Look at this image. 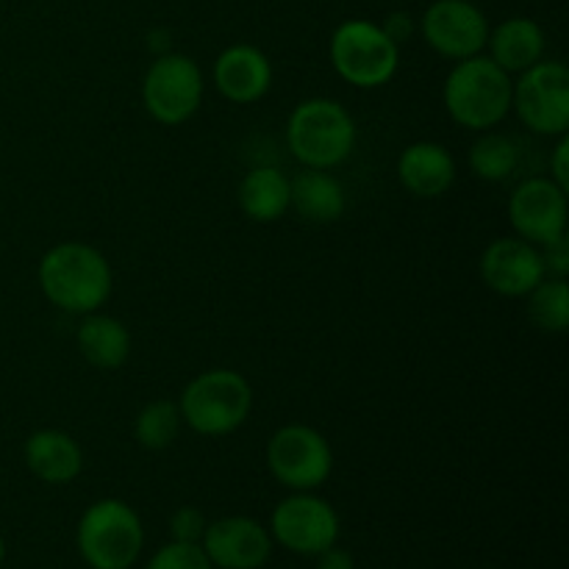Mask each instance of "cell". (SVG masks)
<instances>
[{"label":"cell","mask_w":569,"mask_h":569,"mask_svg":"<svg viewBox=\"0 0 569 569\" xmlns=\"http://www.w3.org/2000/svg\"><path fill=\"white\" fill-rule=\"evenodd\" d=\"M37 281L44 298L67 315H92L111 298L109 259L87 242H59L39 259Z\"/></svg>","instance_id":"obj_1"},{"label":"cell","mask_w":569,"mask_h":569,"mask_svg":"<svg viewBox=\"0 0 569 569\" xmlns=\"http://www.w3.org/2000/svg\"><path fill=\"white\" fill-rule=\"evenodd\" d=\"M511 87L515 81L509 72L495 64L489 56H470L456 61L445 78V109L450 120L467 131H489L500 126L511 111Z\"/></svg>","instance_id":"obj_2"},{"label":"cell","mask_w":569,"mask_h":569,"mask_svg":"<svg viewBox=\"0 0 569 569\" xmlns=\"http://www.w3.org/2000/svg\"><path fill=\"white\" fill-rule=\"evenodd\" d=\"M287 144L309 170H331L353 153L356 122L337 100L309 98L289 114Z\"/></svg>","instance_id":"obj_3"},{"label":"cell","mask_w":569,"mask_h":569,"mask_svg":"<svg viewBox=\"0 0 569 569\" xmlns=\"http://www.w3.org/2000/svg\"><path fill=\"white\" fill-rule=\"evenodd\" d=\"M181 420L200 437H228L248 420L253 409V389L237 370H206L183 387Z\"/></svg>","instance_id":"obj_4"},{"label":"cell","mask_w":569,"mask_h":569,"mask_svg":"<svg viewBox=\"0 0 569 569\" xmlns=\"http://www.w3.org/2000/svg\"><path fill=\"white\" fill-rule=\"evenodd\" d=\"M144 545L142 520L122 500H98L78 522V550L92 569H128Z\"/></svg>","instance_id":"obj_5"},{"label":"cell","mask_w":569,"mask_h":569,"mask_svg":"<svg viewBox=\"0 0 569 569\" xmlns=\"http://www.w3.org/2000/svg\"><path fill=\"white\" fill-rule=\"evenodd\" d=\"M328 53L337 76L359 89L383 87L392 81L400 64L398 44L370 20H345L337 26Z\"/></svg>","instance_id":"obj_6"},{"label":"cell","mask_w":569,"mask_h":569,"mask_svg":"<svg viewBox=\"0 0 569 569\" xmlns=\"http://www.w3.org/2000/svg\"><path fill=\"white\" fill-rule=\"evenodd\" d=\"M511 109L539 137H565L569 128V70L561 61H537L517 72Z\"/></svg>","instance_id":"obj_7"},{"label":"cell","mask_w":569,"mask_h":569,"mask_svg":"<svg viewBox=\"0 0 569 569\" xmlns=\"http://www.w3.org/2000/svg\"><path fill=\"white\" fill-rule=\"evenodd\" d=\"M142 103L161 126H181L203 103V72L183 53L156 56L142 78Z\"/></svg>","instance_id":"obj_8"},{"label":"cell","mask_w":569,"mask_h":569,"mask_svg":"<svg viewBox=\"0 0 569 569\" xmlns=\"http://www.w3.org/2000/svg\"><path fill=\"white\" fill-rule=\"evenodd\" d=\"M267 467L281 487L311 492L331 478V445L317 428L292 422L278 428L267 442Z\"/></svg>","instance_id":"obj_9"},{"label":"cell","mask_w":569,"mask_h":569,"mask_svg":"<svg viewBox=\"0 0 569 569\" xmlns=\"http://www.w3.org/2000/svg\"><path fill=\"white\" fill-rule=\"evenodd\" d=\"M272 539L300 556H317L337 545L339 517L328 500L309 492H295L272 511Z\"/></svg>","instance_id":"obj_10"},{"label":"cell","mask_w":569,"mask_h":569,"mask_svg":"<svg viewBox=\"0 0 569 569\" xmlns=\"http://www.w3.org/2000/svg\"><path fill=\"white\" fill-rule=\"evenodd\" d=\"M428 48L445 59H470L483 53L489 37L487 14L472 0H433L420 20Z\"/></svg>","instance_id":"obj_11"},{"label":"cell","mask_w":569,"mask_h":569,"mask_svg":"<svg viewBox=\"0 0 569 569\" xmlns=\"http://www.w3.org/2000/svg\"><path fill=\"white\" fill-rule=\"evenodd\" d=\"M509 222L517 237L537 248L553 242L567 233V189L553 178H526L509 198Z\"/></svg>","instance_id":"obj_12"},{"label":"cell","mask_w":569,"mask_h":569,"mask_svg":"<svg viewBox=\"0 0 569 569\" xmlns=\"http://www.w3.org/2000/svg\"><path fill=\"white\" fill-rule=\"evenodd\" d=\"M478 267L483 283L503 298H526L548 276L537 244L520 237H500L489 242Z\"/></svg>","instance_id":"obj_13"},{"label":"cell","mask_w":569,"mask_h":569,"mask_svg":"<svg viewBox=\"0 0 569 569\" xmlns=\"http://www.w3.org/2000/svg\"><path fill=\"white\" fill-rule=\"evenodd\" d=\"M200 548L220 569H259L270 559L272 539L267 528L250 517H222L206 526Z\"/></svg>","instance_id":"obj_14"},{"label":"cell","mask_w":569,"mask_h":569,"mask_svg":"<svg viewBox=\"0 0 569 569\" xmlns=\"http://www.w3.org/2000/svg\"><path fill=\"white\" fill-rule=\"evenodd\" d=\"M214 87L231 103H256L272 87L270 59L253 44H231L214 61Z\"/></svg>","instance_id":"obj_15"},{"label":"cell","mask_w":569,"mask_h":569,"mask_svg":"<svg viewBox=\"0 0 569 569\" xmlns=\"http://www.w3.org/2000/svg\"><path fill=\"white\" fill-rule=\"evenodd\" d=\"M398 178L406 192L415 198H442L456 181V159L445 144L415 142L400 153Z\"/></svg>","instance_id":"obj_16"},{"label":"cell","mask_w":569,"mask_h":569,"mask_svg":"<svg viewBox=\"0 0 569 569\" xmlns=\"http://www.w3.org/2000/svg\"><path fill=\"white\" fill-rule=\"evenodd\" d=\"M26 465L42 483L61 487L81 476L83 453L70 433L42 428L26 439Z\"/></svg>","instance_id":"obj_17"},{"label":"cell","mask_w":569,"mask_h":569,"mask_svg":"<svg viewBox=\"0 0 569 569\" xmlns=\"http://www.w3.org/2000/svg\"><path fill=\"white\" fill-rule=\"evenodd\" d=\"M487 48L489 59L511 76L542 61L545 31L531 17H509L500 26L489 28Z\"/></svg>","instance_id":"obj_18"},{"label":"cell","mask_w":569,"mask_h":569,"mask_svg":"<svg viewBox=\"0 0 569 569\" xmlns=\"http://www.w3.org/2000/svg\"><path fill=\"white\" fill-rule=\"evenodd\" d=\"M345 187L328 170H309L289 181V209L298 211L306 222L331 226L345 214Z\"/></svg>","instance_id":"obj_19"},{"label":"cell","mask_w":569,"mask_h":569,"mask_svg":"<svg viewBox=\"0 0 569 569\" xmlns=\"http://www.w3.org/2000/svg\"><path fill=\"white\" fill-rule=\"evenodd\" d=\"M78 350L98 370H120L131 356V333L111 315H83L78 328Z\"/></svg>","instance_id":"obj_20"},{"label":"cell","mask_w":569,"mask_h":569,"mask_svg":"<svg viewBox=\"0 0 569 569\" xmlns=\"http://www.w3.org/2000/svg\"><path fill=\"white\" fill-rule=\"evenodd\" d=\"M239 209L253 222H276L289 211V178L276 167H253L239 183Z\"/></svg>","instance_id":"obj_21"},{"label":"cell","mask_w":569,"mask_h":569,"mask_svg":"<svg viewBox=\"0 0 569 569\" xmlns=\"http://www.w3.org/2000/svg\"><path fill=\"white\" fill-rule=\"evenodd\" d=\"M520 164V150L517 142L506 133L481 131V137L470 148V170L481 181L498 183L506 181Z\"/></svg>","instance_id":"obj_22"},{"label":"cell","mask_w":569,"mask_h":569,"mask_svg":"<svg viewBox=\"0 0 569 569\" xmlns=\"http://www.w3.org/2000/svg\"><path fill=\"white\" fill-rule=\"evenodd\" d=\"M528 298V317L545 333H565L569 328V287L567 278H545Z\"/></svg>","instance_id":"obj_23"},{"label":"cell","mask_w":569,"mask_h":569,"mask_svg":"<svg viewBox=\"0 0 569 569\" xmlns=\"http://www.w3.org/2000/svg\"><path fill=\"white\" fill-rule=\"evenodd\" d=\"M181 409L172 400H153L133 422V437L144 450H167L181 431Z\"/></svg>","instance_id":"obj_24"},{"label":"cell","mask_w":569,"mask_h":569,"mask_svg":"<svg viewBox=\"0 0 569 569\" xmlns=\"http://www.w3.org/2000/svg\"><path fill=\"white\" fill-rule=\"evenodd\" d=\"M148 569H214L198 542H170L150 559Z\"/></svg>","instance_id":"obj_25"},{"label":"cell","mask_w":569,"mask_h":569,"mask_svg":"<svg viewBox=\"0 0 569 569\" xmlns=\"http://www.w3.org/2000/svg\"><path fill=\"white\" fill-rule=\"evenodd\" d=\"M206 517L203 511L192 509V506H183V509H178L176 515L170 517V533L176 542H198L203 539L206 533Z\"/></svg>","instance_id":"obj_26"},{"label":"cell","mask_w":569,"mask_h":569,"mask_svg":"<svg viewBox=\"0 0 569 569\" xmlns=\"http://www.w3.org/2000/svg\"><path fill=\"white\" fill-rule=\"evenodd\" d=\"M542 261H545V272H550L553 278H567L569 272V239L567 233H561L559 239L553 242L542 244Z\"/></svg>","instance_id":"obj_27"},{"label":"cell","mask_w":569,"mask_h":569,"mask_svg":"<svg viewBox=\"0 0 569 569\" xmlns=\"http://www.w3.org/2000/svg\"><path fill=\"white\" fill-rule=\"evenodd\" d=\"M561 189L569 192V137H559V144L553 148V156H550V176Z\"/></svg>","instance_id":"obj_28"},{"label":"cell","mask_w":569,"mask_h":569,"mask_svg":"<svg viewBox=\"0 0 569 569\" xmlns=\"http://www.w3.org/2000/svg\"><path fill=\"white\" fill-rule=\"evenodd\" d=\"M381 28L383 33H387V37L400 48V44L415 33V20H411V14H406V11H392V14L383 20Z\"/></svg>","instance_id":"obj_29"},{"label":"cell","mask_w":569,"mask_h":569,"mask_svg":"<svg viewBox=\"0 0 569 569\" xmlns=\"http://www.w3.org/2000/svg\"><path fill=\"white\" fill-rule=\"evenodd\" d=\"M317 569H353V556L331 545L328 550L317 553Z\"/></svg>","instance_id":"obj_30"},{"label":"cell","mask_w":569,"mask_h":569,"mask_svg":"<svg viewBox=\"0 0 569 569\" xmlns=\"http://www.w3.org/2000/svg\"><path fill=\"white\" fill-rule=\"evenodd\" d=\"M3 556H6V545H3V537H0V561H3Z\"/></svg>","instance_id":"obj_31"}]
</instances>
